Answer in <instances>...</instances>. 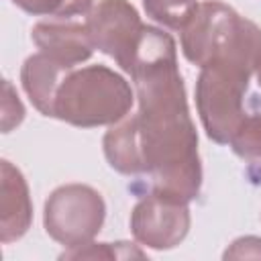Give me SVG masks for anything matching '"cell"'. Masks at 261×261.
<instances>
[{"mask_svg":"<svg viewBox=\"0 0 261 261\" xmlns=\"http://www.w3.org/2000/svg\"><path fill=\"white\" fill-rule=\"evenodd\" d=\"M126 73L139 110L106 130L108 165L122 175L147 177L149 192L194 202L202 190V161L173 37L145 24Z\"/></svg>","mask_w":261,"mask_h":261,"instance_id":"cell-1","label":"cell"},{"mask_svg":"<svg viewBox=\"0 0 261 261\" xmlns=\"http://www.w3.org/2000/svg\"><path fill=\"white\" fill-rule=\"evenodd\" d=\"M261 47H247L214 57L200 67L196 80V108L206 137L218 145H228L245 118V92L257 71Z\"/></svg>","mask_w":261,"mask_h":261,"instance_id":"cell-2","label":"cell"},{"mask_svg":"<svg viewBox=\"0 0 261 261\" xmlns=\"http://www.w3.org/2000/svg\"><path fill=\"white\" fill-rule=\"evenodd\" d=\"M135 102L130 84L106 65L71 67L55 94L53 118L73 126L94 128L116 124Z\"/></svg>","mask_w":261,"mask_h":261,"instance_id":"cell-3","label":"cell"},{"mask_svg":"<svg viewBox=\"0 0 261 261\" xmlns=\"http://www.w3.org/2000/svg\"><path fill=\"white\" fill-rule=\"evenodd\" d=\"M184 57L202 67L214 57L261 45V29L220 0H202L179 29Z\"/></svg>","mask_w":261,"mask_h":261,"instance_id":"cell-4","label":"cell"},{"mask_svg":"<svg viewBox=\"0 0 261 261\" xmlns=\"http://www.w3.org/2000/svg\"><path fill=\"white\" fill-rule=\"evenodd\" d=\"M104 218V198L98 190L86 184L59 186L45 200V230L53 241L67 249L90 243L102 230Z\"/></svg>","mask_w":261,"mask_h":261,"instance_id":"cell-5","label":"cell"},{"mask_svg":"<svg viewBox=\"0 0 261 261\" xmlns=\"http://www.w3.org/2000/svg\"><path fill=\"white\" fill-rule=\"evenodd\" d=\"M84 22L94 49L112 57L122 71H128L145 31L137 8L128 0H98Z\"/></svg>","mask_w":261,"mask_h":261,"instance_id":"cell-6","label":"cell"},{"mask_svg":"<svg viewBox=\"0 0 261 261\" xmlns=\"http://www.w3.org/2000/svg\"><path fill=\"white\" fill-rule=\"evenodd\" d=\"M190 224L188 202L159 192L145 194L130 212V232L135 241L155 251L177 247L188 237Z\"/></svg>","mask_w":261,"mask_h":261,"instance_id":"cell-7","label":"cell"},{"mask_svg":"<svg viewBox=\"0 0 261 261\" xmlns=\"http://www.w3.org/2000/svg\"><path fill=\"white\" fill-rule=\"evenodd\" d=\"M31 39L41 53L67 67L88 61L94 53L86 22L65 16H51L49 20L37 22L31 31Z\"/></svg>","mask_w":261,"mask_h":261,"instance_id":"cell-8","label":"cell"},{"mask_svg":"<svg viewBox=\"0 0 261 261\" xmlns=\"http://www.w3.org/2000/svg\"><path fill=\"white\" fill-rule=\"evenodd\" d=\"M33 222V202L22 171L8 159L0 161V241L14 243Z\"/></svg>","mask_w":261,"mask_h":261,"instance_id":"cell-9","label":"cell"},{"mask_svg":"<svg viewBox=\"0 0 261 261\" xmlns=\"http://www.w3.org/2000/svg\"><path fill=\"white\" fill-rule=\"evenodd\" d=\"M71 67L51 59L49 55H45L41 51L24 59V63L20 67L22 90L29 96V100L33 102V106L43 116H51L53 118L55 94H57V88H59L63 75Z\"/></svg>","mask_w":261,"mask_h":261,"instance_id":"cell-10","label":"cell"},{"mask_svg":"<svg viewBox=\"0 0 261 261\" xmlns=\"http://www.w3.org/2000/svg\"><path fill=\"white\" fill-rule=\"evenodd\" d=\"M228 145L237 157L249 163V171H261V112H247Z\"/></svg>","mask_w":261,"mask_h":261,"instance_id":"cell-11","label":"cell"},{"mask_svg":"<svg viewBox=\"0 0 261 261\" xmlns=\"http://www.w3.org/2000/svg\"><path fill=\"white\" fill-rule=\"evenodd\" d=\"M59 259H145V253L124 241L118 243H86L80 247H69L59 255Z\"/></svg>","mask_w":261,"mask_h":261,"instance_id":"cell-12","label":"cell"},{"mask_svg":"<svg viewBox=\"0 0 261 261\" xmlns=\"http://www.w3.org/2000/svg\"><path fill=\"white\" fill-rule=\"evenodd\" d=\"M198 0H143L147 16L173 31H179L186 24Z\"/></svg>","mask_w":261,"mask_h":261,"instance_id":"cell-13","label":"cell"},{"mask_svg":"<svg viewBox=\"0 0 261 261\" xmlns=\"http://www.w3.org/2000/svg\"><path fill=\"white\" fill-rule=\"evenodd\" d=\"M12 4L33 16L73 18L77 14H88L94 6V0H12Z\"/></svg>","mask_w":261,"mask_h":261,"instance_id":"cell-14","label":"cell"},{"mask_svg":"<svg viewBox=\"0 0 261 261\" xmlns=\"http://www.w3.org/2000/svg\"><path fill=\"white\" fill-rule=\"evenodd\" d=\"M2 133H10L14 126H18L24 118V106L12 88L10 80H4L2 84Z\"/></svg>","mask_w":261,"mask_h":261,"instance_id":"cell-15","label":"cell"},{"mask_svg":"<svg viewBox=\"0 0 261 261\" xmlns=\"http://www.w3.org/2000/svg\"><path fill=\"white\" fill-rule=\"evenodd\" d=\"M222 259H261V239L253 234L234 239L222 253Z\"/></svg>","mask_w":261,"mask_h":261,"instance_id":"cell-16","label":"cell"},{"mask_svg":"<svg viewBox=\"0 0 261 261\" xmlns=\"http://www.w3.org/2000/svg\"><path fill=\"white\" fill-rule=\"evenodd\" d=\"M255 75H257V82H259V86H261V59H259V65H257V71H255Z\"/></svg>","mask_w":261,"mask_h":261,"instance_id":"cell-17","label":"cell"}]
</instances>
